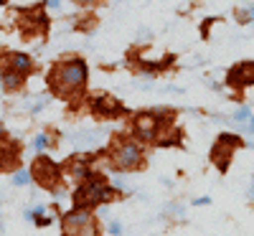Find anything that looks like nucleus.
<instances>
[{"mask_svg":"<svg viewBox=\"0 0 254 236\" xmlns=\"http://www.w3.org/2000/svg\"><path fill=\"white\" fill-rule=\"evenodd\" d=\"M49 81H51V89L59 97H71L84 87V81H87V66H84V61H79V59L59 63L51 71Z\"/></svg>","mask_w":254,"mask_h":236,"instance_id":"1","label":"nucleus"},{"mask_svg":"<svg viewBox=\"0 0 254 236\" xmlns=\"http://www.w3.org/2000/svg\"><path fill=\"white\" fill-rule=\"evenodd\" d=\"M110 198H112V188L104 183L102 178L87 180L84 185H79L76 193H74V203H76L79 208L94 206V203H104V201H110Z\"/></svg>","mask_w":254,"mask_h":236,"instance_id":"2","label":"nucleus"},{"mask_svg":"<svg viewBox=\"0 0 254 236\" xmlns=\"http://www.w3.org/2000/svg\"><path fill=\"white\" fill-rule=\"evenodd\" d=\"M64 236H99L94 216L84 208H74L71 213L64 216Z\"/></svg>","mask_w":254,"mask_h":236,"instance_id":"3","label":"nucleus"},{"mask_svg":"<svg viewBox=\"0 0 254 236\" xmlns=\"http://www.w3.org/2000/svg\"><path fill=\"white\" fill-rule=\"evenodd\" d=\"M112 160L120 170H132L140 165L142 160V150L135 145V142H120L115 145V153H112Z\"/></svg>","mask_w":254,"mask_h":236,"instance_id":"4","label":"nucleus"},{"mask_svg":"<svg viewBox=\"0 0 254 236\" xmlns=\"http://www.w3.org/2000/svg\"><path fill=\"white\" fill-rule=\"evenodd\" d=\"M237 145H242L239 137L234 135H221L214 145V150H211V158H214V163L219 165V170H226L229 168V160H231V150H234Z\"/></svg>","mask_w":254,"mask_h":236,"instance_id":"5","label":"nucleus"},{"mask_svg":"<svg viewBox=\"0 0 254 236\" xmlns=\"http://www.w3.org/2000/svg\"><path fill=\"white\" fill-rule=\"evenodd\" d=\"M33 178L44 185V188H54V183L59 180V168L56 163H51L49 158H38L33 163Z\"/></svg>","mask_w":254,"mask_h":236,"instance_id":"6","label":"nucleus"},{"mask_svg":"<svg viewBox=\"0 0 254 236\" xmlns=\"http://www.w3.org/2000/svg\"><path fill=\"white\" fill-rule=\"evenodd\" d=\"M135 132H137V137L145 140V142L155 140V135H158V117L150 115V112L137 115V117H135Z\"/></svg>","mask_w":254,"mask_h":236,"instance_id":"7","label":"nucleus"},{"mask_svg":"<svg viewBox=\"0 0 254 236\" xmlns=\"http://www.w3.org/2000/svg\"><path fill=\"white\" fill-rule=\"evenodd\" d=\"M229 84L234 87H249L254 84V61H247V63H239L229 71Z\"/></svg>","mask_w":254,"mask_h":236,"instance_id":"8","label":"nucleus"},{"mask_svg":"<svg viewBox=\"0 0 254 236\" xmlns=\"http://www.w3.org/2000/svg\"><path fill=\"white\" fill-rule=\"evenodd\" d=\"M94 112H97V115H122L125 110H122L115 99L99 97V99H94Z\"/></svg>","mask_w":254,"mask_h":236,"instance_id":"9","label":"nucleus"},{"mask_svg":"<svg viewBox=\"0 0 254 236\" xmlns=\"http://www.w3.org/2000/svg\"><path fill=\"white\" fill-rule=\"evenodd\" d=\"M3 84H5L8 89H18L20 87V74L18 71H5L3 74Z\"/></svg>","mask_w":254,"mask_h":236,"instance_id":"10","label":"nucleus"},{"mask_svg":"<svg viewBox=\"0 0 254 236\" xmlns=\"http://www.w3.org/2000/svg\"><path fill=\"white\" fill-rule=\"evenodd\" d=\"M13 66L20 69V71H26V69H31V59H28L26 54H15V56H13Z\"/></svg>","mask_w":254,"mask_h":236,"instance_id":"11","label":"nucleus"},{"mask_svg":"<svg viewBox=\"0 0 254 236\" xmlns=\"http://www.w3.org/2000/svg\"><path fill=\"white\" fill-rule=\"evenodd\" d=\"M13 183H15V185H26V183H28V173H23V170H18V173L13 176Z\"/></svg>","mask_w":254,"mask_h":236,"instance_id":"12","label":"nucleus"},{"mask_svg":"<svg viewBox=\"0 0 254 236\" xmlns=\"http://www.w3.org/2000/svg\"><path fill=\"white\" fill-rule=\"evenodd\" d=\"M46 145H49V137H46V135H38V137L33 140V147H36V150H44Z\"/></svg>","mask_w":254,"mask_h":236,"instance_id":"13","label":"nucleus"},{"mask_svg":"<svg viewBox=\"0 0 254 236\" xmlns=\"http://www.w3.org/2000/svg\"><path fill=\"white\" fill-rule=\"evenodd\" d=\"M249 117V110H247V107H242V110L237 112V119H247Z\"/></svg>","mask_w":254,"mask_h":236,"instance_id":"14","label":"nucleus"},{"mask_svg":"<svg viewBox=\"0 0 254 236\" xmlns=\"http://www.w3.org/2000/svg\"><path fill=\"white\" fill-rule=\"evenodd\" d=\"M110 231H112V234H120V231H122V226H120L117 221H112V224H110Z\"/></svg>","mask_w":254,"mask_h":236,"instance_id":"15","label":"nucleus"},{"mask_svg":"<svg viewBox=\"0 0 254 236\" xmlns=\"http://www.w3.org/2000/svg\"><path fill=\"white\" fill-rule=\"evenodd\" d=\"M59 3H61V0H49V5H51V8H59Z\"/></svg>","mask_w":254,"mask_h":236,"instance_id":"16","label":"nucleus"},{"mask_svg":"<svg viewBox=\"0 0 254 236\" xmlns=\"http://www.w3.org/2000/svg\"><path fill=\"white\" fill-rule=\"evenodd\" d=\"M249 130H252V132H254V119H252V122H249Z\"/></svg>","mask_w":254,"mask_h":236,"instance_id":"17","label":"nucleus"},{"mask_svg":"<svg viewBox=\"0 0 254 236\" xmlns=\"http://www.w3.org/2000/svg\"><path fill=\"white\" fill-rule=\"evenodd\" d=\"M0 137H3V124H0Z\"/></svg>","mask_w":254,"mask_h":236,"instance_id":"18","label":"nucleus"},{"mask_svg":"<svg viewBox=\"0 0 254 236\" xmlns=\"http://www.w3.org/2000/svg\"><path fill=\"white\" fill-rule=\"evenodd\" d=\"M79 3H92V0H79Z\"/></svg>","mask_w":254,"mask_h":236,"instance_id":"19","label":"nucleus"},{"mask_svg":"<svg viewBox=\"0 0 254 236\" xmlns=\"http://www.w3.org/2000/svg\"><path fill=\"white\" fill-rule=\"evenodd\" d=\"M252 15H254V8H252Z\"/></svg>","mask_w":254,"mask_h":236,"instance_id":"20","label":"nucleus"}]
</instances>
